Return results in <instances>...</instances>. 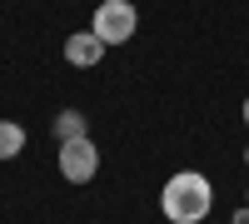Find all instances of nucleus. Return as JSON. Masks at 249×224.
<instances>
[{
  "instance_id": "nucleus-3",
  "label": "nucleus",
  "mask_w": 249,
  "mask_h": 224,
  "mask_svg": "<svg viewBox=\"0 0 249 224\" xmlns=\"http://www.w3.org/2000/svg\"><path fill=\"white\" fill-rule=\"evenodd\" d=\"M95 170H100V150H95V139H90V135L65 139V145H60V174H65L70 185H90Z\"/></svg>"
},
{
  "instance_id": "nucleus-6",
  "label": "nucleus",
  "mask_w": 249,
  "mask_h": 224,
  "mask_svg": "<svg viewBox=\"0 0 249 224\" xmlns=\"http://www.w3.org/2000/svg\"><path fill=\"white\" fill-rule=\"evenodd\" d=\"M55 135H60V145H65V139H80V135H90V130H85V115H80V110H65V115L55 120Z\"/></svg>"
},
{
  "instance_id": "nucleus-1",
  "label": "nucleus",
  "mask_w": 249,
  "mask_h": 224,
  "mask_svg": "<svg viewBox=\"0 0 249 224\" xmlns=\"http://www.w3.org/2000/svg\"><path fill=\"white\" fill-rule=\"evenodd\" d=\"M160 209L170 224H199V219H210L214 209V185H210V174H199V170H179L164 179V190H160Z\"/></svg>"
},
{
  "instance_id": "nucleus-2",
  "label": "nucleus",
  "mask_w": 249,
  "mask_h": 224,
  "mask_svg": "<svg viewBox=\"0 0 249 224\" xmlns=\"http://www.w3.org/2000/svg\"><path fill=\"white\" fill-rule=\"evenodd\" d=\"M105 45H124L135 30H140V15L130 0H100V10H95V25H90Z\"/></svg>"
},
{
  "instance_id": "nucleus-4",
  "label": "nucleus",
  "mask_w": 249,
  "mask_h": 224,
  "mask_svg": "<svg viewBox=\"0 0 249 224\" xmlns=\"http://www.w3.org/2000/svg\"><path fill=\"white\" fill-rule=\"evenodd\" d=\"M105 50H110V45H105L95 30H75V35L65 40V60H70L75 70H95L100 60H105Z\"/></svg>"
},
{
  "instance_id": "nucleus-9",
  "label": "nucleus",
  "mask_w": 249,
  "mask_h": 224,
  "mask_svg": "<svg viewBox=\"0 0 249 224\" xmlns=\"http://www.w3.org/2000/svg\"><path fill=\"white\" fill-rule=\"evenodd\" d=\"M244 165H249V150H244Z\"/></svg>"
},
{
  "instance_id": "nucleus-8",
  "label": "nucleus",
  "mask_w": 249,
  "mask_h": 224,
  "mask_svg": "<svg viewBox=\"0 0 249 224\" xmlns=\"http://www.w3.org/2000/svg\"><path fill=\"white\" fill-rule=\"evenodd\" d=\"M244 125H249V100H244Z\"/></svg>"
},
{
  "instance_id": "nucleus-7",
  "label": "nucleus",
  "mask_w": 249,
  "mask_h": 224,
  "mask_svg": "<svg viewBox=\"0 0 249 224\" xmlns=\"http://www.w3.org/2000/svg\"><path fill=\"white\" fill-rule=\"evenodd\" d=\"M234 224H249V205H244V209H239V214H234Z\"/></svg>"
},
{
  "instance_id": "nucleus-5",
  "label": "nucleus",
  "mask_w": 249,
  "mask_h": 224,
  "mask_svg": "<svg viewBox=\"0 0 249 224\" xmlns=\"http://www.w3.org/2000/svg\"><path fill=\"white\" fill-rule=\"evenodd\" d=\"M20 150H25V130L15 120H0V159H15Z\"/></svg>"
}]
</instances>
